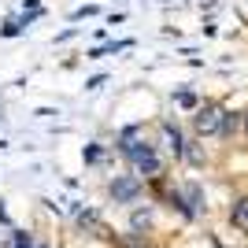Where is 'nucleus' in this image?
Returning <instances> with one entry per match:
<instances>
[{
    "mask_svg": "<svg viewBox=\"0 0 248 248\" xmlns=\"http://www.w3.org/2000/svg\"><path fill=\"white\" fill-rule=\"evenodd\" d=\"M115 148H119V155L130 163V170H134L141 182H159V178H163V159H159V152H155V145L148 141L141 123L123 126L119 137H115Z\"/></svg>",
    "mask_w": 248,
    "mask_h": 248,
    "instance_id": "1",
    "label": "nucleus"
},
{
    "mask_svg": "<svg viewBox=\"0 0 248 248\" xmlns=\"http://www.w3.org/2000/svg\"><path fill=\"white\" fill-rule=\"evenodd\" d=\"M4 218H8V215H4V207H0V222H4Z\"/></svg>",
    "mask_w": 248,
    "mask_h": 248,
    "instance_id": "15",
    "label": "nucleus"
},
{
    "mask_svg": "<svg viewBox=\"0 0 248 248\" xmlns=\"http://www.w3.org/2000/svg\"><path fill=\"white\" fill-rule=\"evenodd\" d=\"M182 159H189L193 167H204V163H207V155L200 152V145H197V141H186V155H182Z\"/></svg>",
    "mask_w": 248,
    "mask_h": 248,
    "instance_id": "11",
    "label": "nucleus"
},
{
    "mask_svg": "<svg viewBox=\"0 0 248 248\" xmlns=\"http://www.w3.org/2000/svg\"><path fill=\"white\" fill-rule=\"evenodd\" d=\"M245 134H248V115H245Z\"/></svg>",
    "mask_w": 248,
    "mask_h": 248,
    "instance_id": "16",
    "label": "nucleus"
},
{
    "mask_svg": "<svg viewBox=\"0 0 248 248\" xmlns=\"http://www.w3.org/2000/svg\"><path fill=\"white\" fill-rule=\"evenodd\" d=\"M8 248H37V237H33L30 230H11Z\"/></svg>",
    "mask_w": 248,
    "mask_h": 248,
    "instance_id": "9",
    "label": "nucleus"
},
{
    "mask_svg": "<svg viewBox=\"0 0 248 248\" xmlns=\"http://www.w3.org/2000/svg\"><path fill=\"white\" fill-rule=\"evenodd\" d=\"M178 189H182V211H178V215L189 218V222H193V218H200V215L207 211V200H204L200 182H186V186H178Z\"/></svg>",
    "mask_w": 248,
    "mask_h": 248,
    "instance_id": "4",
    "label": "nucleus"
},
{
    "mask_svg": "<svg viewBox=\"0 0 248 248\" xmlns=\"http://www.w3.org/2000/svg\"><path fill=\"white\" fill-rule=\"evenodd\" d=\"M37 248H52V245H48V241H37Z\"/></svg>",
    "mask_w": 248,
    "mask_h": 248,
    "instance_id": "14",
    "label": "nucleus"
},
{
    "mask_svg": "<svg viewBox=\"0 0 248 248\" xmlns=\"http://www.w3.org/2000/svg\"><path fill=\"white\" fill-rule=\"evenodd\" d=\"M104 193H108V200H111V204L130 207V204H137V200L145 197V182H141L134 170H130V174H115L111 182H108V189H104Z\"/></svg>",
    "mask_w": 248,
    "mask_h": 248,
    "instance_id": "2",
    "label": "nucleus"
},
{
    "mask_svg": "<svg viewBox=\"0 0 248 248\" xmlns=\"http://www.w3.org/2000/svg\"><path fill=\"white\" fill-rule=\"evenodd\" d=\"M155 226V211H152V204H141V207H134L130 211V230L126 233H137V237H148V230Z\"/></svg>",
    "mask_w": 248,
    "mask_h": 248,
    "instance_id": "6",
    "label": "nucleus"
},
{
    "mask_svg": "<svg viewBox=\"0 0 248 248\" xmlns=\"http://www.w3.org/2000/svg\"><path fill=\"white\" fill-rule=\"evenodd\" d=\"M115 248H152L148 237H137V233H123V237H115Z\"/></svg>",
    "mask_w": 248,
    "mask_h": 248,
    "instance_id": "10",
    "label": "nucleus"
},
{
    "mask_svg": "<svg viewBox=\"0 0 248 248\" xmlns=\"http://www.w3.org/2000/svg\"><path fill=\"white\" fill-rule=\"evenodd\" d=\"M178 104H182V108H193L197 100H193V93H178Z\"/></svg>",
    "mask_w": 248,
    "mask_h": 248,
    "instance_id": "13",
    "label": "nucleus"
},
{
    "mask_svg": "<svg viewBox=\"0 0 248 248\" xmlns=\"http://www.w3.org/2000/svg\"><path fill=\"white\" fill-rule=\"evenodd\" d=\"M78 226H82V230H93L89 237H108V226L100 222L96 211H78Z\"/></svg>",
    "mask_w": 248,
    "mask_h": 248,
    "instance_id": "8",
    "label": "nucleus"
},
{
    "mask_svg": "<svg viewBox=\"0 0 248 248\" xmlns=\"http://www.w3.org/2000/svg\"><path fill=\"white\" fill-rule=\"evenodd\" d=\"M159 134H163V141H167V152L174 155V159H182V155H186V137H182L178 123H170V119H159Z\"/></svg>",
    "mask_w": 248,
    "mask_h": 248,
    "instance_id": "5",
    "label": "nucleus"
},
{
    "mask_svg": "<svg viewBox=\"0 0 248 248\" xmlns=\"http://www.w3.org/2000/svg\"><path fill=\"white\" fill-rule=\"evenodd\" d=\"M230 222H233V230L241 237H248V193L230 200Z\"/></svg>",
    "mask_w": 248,
    "mask_h": 248,
    "instance_id": "7",
    "label": "nucleus"
},
{
    "mask_svg": "<svg viewBox=\"0 0 248 248\" xmlns=\"http://www.w3.org/2000/svg\"><path fill=\"white\" fill-rule=\"evenodd\" d=\"M100 155H104L100 145H89V148H85V163H100Z\"/></svg>",
    "mask_w": 248,
    "mask_h": 248,
    "instance_id": "12",
    "label": "nucleus"
},
{
    "mask_svg": "<svg viewBox=\"0 0 248 248\" xmlns=\"http://www.w3.org/2000/svg\"><path fill=\"white\" fill-rule=\"evenodd\" d=\"M226 108L215 100H207L197 108V115H193V134L197 137H222V123H226Z\"/></svg>",
    "mask_w": 248,
    "mask_h": 248,
    "instance_id": "3",
    "label": "nucleus"
}]
</instances>
